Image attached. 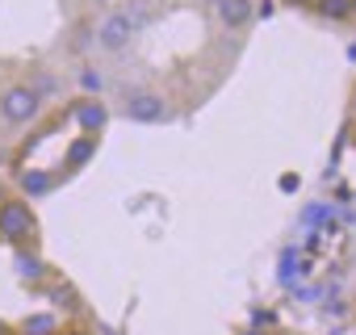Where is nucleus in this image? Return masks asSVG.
<instances>
[{
    "mask_svg": "<svg viewBox=\"0 0 356 335\" xmlns=\"http://www.w3.org/2000/svg\"><path fill=\"white\" fill-rule=\"evenodd\" d=\"M352 122H356V84H352Z\"/></svg>",
    "mask_w": 356,
    "mask_h": 335,
    "instance_id": "dca6fc26",
    "label": "nucleus"
},
{
    "mask_svg": "<svg viewBox=\"0 0 356 335\" xmlns=\"http://www.w3.org/2000/svg\"><path fill=\"white\" fill-rule=\"evenodd\" d=\"M55 185H59V181H55L51 172H42V168H30V172H22V197H26V202H38V197H47Z\"/></svg>",
    "mask_w": 356,
    "mask_h": 335,
    "instance_id": "1a4fd4ad",
    "label": "nucleus"
},
{
    "mask_svg": "<svg viewBox=\"0 0 356 335\" xmlns=\"http://www.w3.org/2000/svg\"><path fill=\"white\" fill-rule=\"evenodd\" d=\"M97 142H101L97 134H80V138L67 147V168H84V163L97 155Z\"/></svg>",
    "mask_w": 356,
    "mask_h": 335,
    "instance_id": "9b49d317",
    "label": "nucleus"
},
{
    "mask_svg": "<svg viewBox=\"0 0 356 335\" xmlns=\"http://www.w3.org/2000/svg\"><path fill=\"white\" fill-rule=\"evenodd\" d=\"M0 335H13V322L9 318H0Z\"/></svg>",
    "mask_w": 356,
    "mask_h": 335,
    "instance_id": "4468645a",
    "label": "nucleus"
},
{
    "mask_svg": "<svg viewBox=\"0 0 356 335\" xmlns=\"http://www.w3.org/2000/svg\"><path fill=\"white\" fill-rule=\"evenodd\" d=\"M314 13L323 22H348L356 17V0H314Z\"/></svg>",
    "mask_w": 356,
    "mask_h": 335,
    "instance_id": "9d476101",
    "label": "nucleus"
},
{
    "mask_svg": "<svg viewBox=\"0 0 356 335\" xmlns=\"http://www.w3.org/2000/svg\"><path fill=\"white\" fill-rule=\"evenodd\" d=\"M47 293H51V302L63 306V310L76 306V289H72V285H59V281H55V285H47Z\"/></svg>",
    "mask_w": 356,
    "mask_h": 335,
    "instance_id": "ddd939ff",
    "label": "nucleus"
},
{
    "mask_svg": "<svg viewBox=\"0 0 356 335\" xmlns=\"http://www.w3.org/2000/svg\"><path fill=\"white\" fill-rule=\"evenodd\" d=\"M80 88H84V97H101V88H105V76H101L97 67H80Z\"/></svg>",
    "mask_w": 356,
    "mask_h": 335,
    "instance_id": "f8f14e48",
    "label": "nucleus"
},
{
    "mask_svg": "<svg viewBox=\"0 0 356 335\" xmlns=\"http://www.w3.org/2000/svg\"><path fill=\"white\" fill-rule=\"evenodd\" d=\"M5 197H9V193H5V181H0V202H5Z\"/></svg>",
    "mask_w": 356,
    "mask_h": 335,
    "instance_id": "6ab92c4d",
    "label": "nucleus"
},
{
    "mask_svg": "<svg viewBox=\"0 0 356 335\" xmlns=\"http://www.w3.org/2000/svg\"><path fill=\"white\" fill-rule=\"evenodd\" d=\"M63 335H88V331H80V327H76V331H63Z\"/></svg>",
    "mask_w": 356,
    "mask_h": 335,
    "instance_id": "a211bd4d",
    "label": "nucleus"
},
{
    "mask_svg": "<svg viewBox=\"0 0 356 335\" xmlns=\"http://www.w3.org/2000/svg\"><path fill=\"white\" fill-rule=\"evenodd\" d=\"M13 272H17L22 285H47L51 281V264L42 260L38 247H17L13 252Z\"/></svg>",
    "mask_w": 356,
    "mask_h": 335,
    "instance_id": "39448f33",
    "label": "nucleus"
},
{
    "mask_svg": "<svg viewBox=\"0 0 356 335\" xmlns=\"http://www.w3.org/2000/svg\"><path fill=\"white\" fill-rule=\"evenodd\" d=\"M42 113V92L34 84H9L0 88V122L5 126H30Z\"/></svg>",
    "mask_w": 356,
    "mask_h": 335,
    "instance_id": "f03ea898",
    "label": "nucleus"
},
{
    "mask_svg": "<svg viewBox=\"0 0 356 335\" xmlns=\"http://www.w3.org/2000/svg\"><path fill=\"white\" fill-rule=\"evenodd\" d=\"M348 59H352V63H356V42H352V47H348Z\"/></svg>",
    "mask_w": 356,
    "mask_h": 335,
    "instance_id": "f3484780",
    "label": "nucleus"
},
{
    "mask_svg": "<svg viewBox=\"0 0 356 335\" xmlns=\"http://www.w3.org/2000/svg\"><path fill=\"white\" fill-rule=\"evenodd\" d=\"M122 117L134 122V126H159V122L172 117V105L155 88H130L126 92V105H122Z\"/></svg>",
    "mask_w": 356,
    "mask_h": 335,
    "instance_id": "7ed1b4c3",
    "label": "nucleus"
},
{
    "mask_svg": "<svg viewBox=\"0 0 356 335\" xmlns=\"http://www.w3.org/2000/svg\"><path fill=\"white\" fill-rule=\"evenodd\" d=\"M239 335H264V331H260V327H248V331H239Z\"/></svg>",
    "mask_w": 356,
    "mask_h": 335,
    "instance_id": "2eb2a0df",
    "label": "nucleus"
},
{
    "mask_svg": "<svg viewBox=\"0 0 356 335\" xmlns=\"http://www.w3.org/2000/svg\"><path fill=\"white\" fill-rule=\"evenodd\" d=\"M214 13H218L222 30H248L256 17V5L252 0H214Z\"/></svg>",
    "mask_w": 356,
    "mask_h": 335,
    "instance_id": "0eeeda50",
    "label": "nucleus"
},
{
    "mask_svg": "<svg viewBox=\"0 0 356 335\" xmlns=\"http://www.w3.org/2000/svg\"><path fill=\"white\" fill-rule=\"evenodd\" d=\"M72 117H76L80 134H97V138H101V130L109 126V109H105L101 97H80V101L72 105Z\"/></svg>",
    "mask_w": 356,
    "mask_h": 335,
    "instance_id": "423d86ee",
    "label": "nucleus"
},
{
    "mask_svg": "<svg viewBox=\"0 0 356 335\" xmlns=\"http://www.w3.org/2000/svg\"><path fill=\"white\" fill-rule=\"evenodd\" d=\"M134 34H138V30L130 26V17H126L122 9H113V13H105V17L97 22V30H92V42H97L101 51H126Z\"/></svg>",
    "mask_w": 356,
    "mask_h": 335,
    "instance_id": "20e7f679",
    "label": "nucleus"
},
{
    "mask_svg": "<svg viewBox=\"0 0 356 335\" xmlns=\"http://www.w3.org/2000/svg\"><path fill=\"white\" fill-rule=\"evenodd\" d=\"M38 243V210L26 197L0 202V247H34Z\"/></svg>",
    "mask_w": 356,
    "mask_h": 335,
    "instance_id": "f257e3e1",
    "label": "nucleus"
},
{
    "mask_svg": "<svg viewBox=\"0 0 356 335\" xmlns=\"http://www.w3.org/2000/svg\"><path fill=\"white\" fill-rule=\"evenodd\" d=\"M13 335H63V318L59 310H34L13 322Z\"/></svg>",
    "mask_w": 356,
    "mask_h": 335,
    "instance_id": "6e6552de",
    "label": "nucleus"
}]
</instances>
